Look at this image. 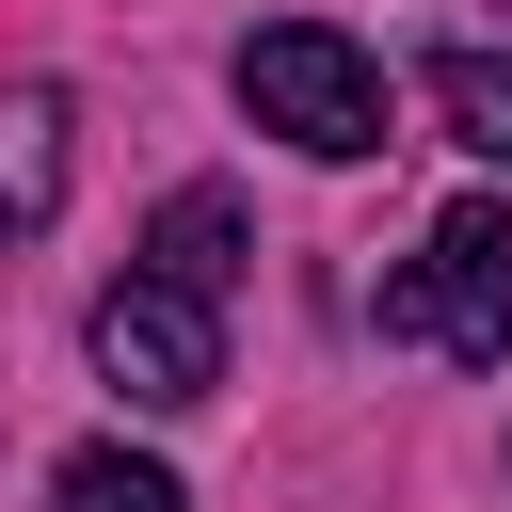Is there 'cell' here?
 Listing matches in <instances>:
<instances>
[{"mask_svg": "<svg viewBox=\"0 0 512 512\" xmlns=\"http://www.w3.org/2000/svg\"><path fill=\"white\" fill-rule=\"evenodd\" d=\"M384 336L448 352V368H496L512 352V208H448L400 272H384Z\"/></svg>", "mask_w": 512, "mask_h": 512, "instance_id": "obj_1", "label": "cell"}, {"mask_svg": "<svg viewBox=\"0 0 512 512\" xmlns=\"http://www.w3.org/2000/svg\"><path fill=\"white\" fill-rule=\"evenodd\" d=\"M240 112L288 128L304 160H368V144H384V64H368L352 32H320V16H272V32L240 48Z\"/></svg>", "mask_w": 512, "mask_h": 512, "instance_id": "obj_2", "label": "cell"}, {"mask_svg": "<svg viewBox=\"0 0 512 512\" xmlns=\"http://www.w3.org/2000/svg\"><path fill=\"white\" fill-rule=\"evenodd\" d=\"M96 368H112V400H144V416H192V400L224 384V320H208L192 288L128 272V288L96 304Z\"/></svg>", "mask_w": 512, "mask_h": 512, "instance_id": "obj_3", "label": "cell"}, {"mask_svg": "<svg viewBox=\"0 0 512 512\" xmlns=\"http://www.w3.org/2000/svg\"><path fill=\"white\" fill-rule=\"evenodd\" d=\"M64 144H80V112L48 80H0V256L64 224Z\"/></svg>", "mask_w": 512, "mask_h": 512, "instance_id": "obj_4", "label": "cell"}, {"mask_svg": "<svg viewBox=\"0 0 512 512\" xmlns=\"http://www.w3.org/2000/svg\"><path fill=\"white\" fill-rule=\"evenodd\" d=\"M240 256H256V224H240V192H224V176L160 192V224H144V272H160V288L224 304V288H240Z\"/></svg>", "mask_w": 512, "mask_h": 512, "instance_id": "obj_5", "label": "cell"}, {"mask_svg": "<svg viewBox=\"0 0 512 512\" xmlns=\"http://www.w3.org/2000/svg\"><path fill=\"white\" fill-rule=\"evenodd\" d=\"M432 112H448V144L512 160V48H432Z\"/></svg>", "mask_w": 512, "mask_h": 512, "instance_id": "obj_6", "label": "cell"}, {"mask_svg": "<svg viewBox=\"0 0 512 512\" xmlns=\"http://www.w3.org/2000/svg\"><path fill=\"white\" fill-rule=\"evenodd\" d=\"M48 496H64V512H192L144 448H64V480H48Z\"/></svg>", "mask_w": 512, "mask_h": 512, "instance_id": "obj_7", "label": "cell"}, {"mask_svg": "<svg viewBox=\"0 0 512 512\" xmlns=\"http://www.w3.org/2000/svg\"><path fill=\"white\" fill-rule=\"evenodd\" d=\"M496 16H512V0H496Z\"/></svg>", "mask_w": 512, "mask_h": 512, "instance_id": "obj_8", "label": "cell"}]
</instances>
